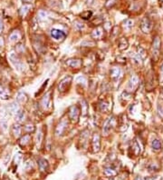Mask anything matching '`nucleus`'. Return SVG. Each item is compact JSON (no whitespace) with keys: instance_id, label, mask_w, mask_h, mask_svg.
<instances>
[{"instance_id":"nucleus-1","label":"nucleus","mask_w":163,"mask_h":180,"mask_svg":"<svg viewBox=\"0 0 163 180\" xmlns=\"http://www.w3.org/2000/svg\"><path fill=\"white\" fill-rule=\"evenodd\" d=\"M161 41L159 36H156L152 42V58L155 62H158L161 57Z\"/></svg>"},{"instance_id":"nucleus-2","label":"nucleus","mask_w":163,"mask_h":180,"mask_svg":"<svg viewBox=\"0 0 163 180\" xmlns=\"http://www.w3.org/2000/svg\"><path fill=\"white\" fill-rule=\"evenodd\" d=\"M80 115H81V110H80L78 106L74 105V106H71L69 107L68 117H69V119L71 120L73 123H77L79 121Z\"/></svg>"},{"instance_id":"nucleus-3","label":"nucleus","mask_w":163,"mask_h":180,"mask_svg":"<svg viewBox=\"0 0 163 180\" xmlns=\"http://www.w3.org/2000/svg\"><path fill=\"white\" fill-rule=\"evenodd\" d=\"M72 81H73V78L71 76H67V77L63 78L58 84V91L60 93L66 92L68 90V88L70 87Z\"/></svg>"},{"instance_id":"nucleus-4","label":"nucleus","mask_w":163,"mask_h":180,"mask_svg":"<svg viewBox=\"0 0 163 180\" xmlns=\"http://www.w3.org/2000/svg\"><path fill=\"white\" fill-rule=\"evenodd\" d=\"M40 105L44 111L52 108V91H49L44 95V97L41 100Z\"/></svg>"},{"instance_id":"nucleus-5","label":"nucleus","mask_w":163,"mask_h":180,"mask_svg":"<svg viewBox=\"0 0 163 180\" xmlns=\"http://www.w3.org/2000/svg\"><path fill=\"white\" fill-rule=\"evenodd\" d=\"M9 59L14 64V66L19 70V71H24L25 70V65L21 62L20 58L17 55V53L11 52L9 54Z\"/></svg>"},{"instance_id":"nucleus-6","label":"nucleus","mask_w":163,"mask_h":180,"mask_svg":"<svg viewBox=\"0 0 163 180\" xmlns=\"http://www.w3.org/2000/svg\"><path fill=\"white\" fill-rule=\"evenodd\" d=\"M92 147L93 153H98L101 149V138L98 133H94L92 138Z\"/></svg>"},{"instance_id":"nucleus-7","label":"nucleus","mask_w":163,"mask_h":180,"mask_svg":"<svg viewBox=\"0 0 163 180\" xmlns=\"http://www.w3.org/2000/svg\"><path fill=\"white\" fill-rule=\"evenodd\" d=\"M114 123H115V118L114 117L109 118L104 122L103 127H102V132H103L104 135H108L111 132V130L112 129V127L114 126Z\"/></svg>"},{"instance_id":"nucleus-8","label":"nucleus","mask_w":163,"mask_h":180,"mask_svg":"<svg viewBox=\"0 0 163 180\" xmlns=\"http://www.w3.org/2000/svg\"><path fill=\"white\" fill-rule=\"evenodd\" d=\"M104 33H105V30H104L103 26H98L93 30L91 37L93 40H101L104 37Z\"/></svg>"},{"instance_id":"nucleus-9","label":"nucleus","mask_w":163,"mask_h":180,"mask_svg":"<svg viewBox=\"0 0 163 180\" xmlns=\"http://www.w3.org/2000/svg\"><path fill=\"white\" fill-rule=\"evenodd\" d=\"M65 65L71 68H75L78 69L80 68L82 65V60L80 58H69L65 61Z\"/></svg>"},{"instance_id":"nucleus-10","label":"nucleus","mask_w":163,"mask_h":180,"mask_svg":"<svg viewBox=\"0 0 163 180\" xmlns=\"http://www.w3.org/2000/svg\"><path fill=\"white\" fill-rule=\"evenodd\" d=\"M152 28V23L151 21L148 18H144L142 20V23H141V29L143 33L147 34V33H150V30Z\"/></svg>"},{"instance_id":"nucleus-11","label":"nucleus","mask_w":163,"mask_h":180,"mask_svg":"<svg viewBox=\"0 0 163 180\" xmlns=\"http://www.w3.org/2000/svg\"><path fill=\"white\" fill-rule=\"evenodd\" d=\"M51 37L54 39L57 40V41H63V39H65L66 35L63 31L56 29V28H54V29L51 30Z\"/></svg>"},{"instance_id":"nucleus-12","label":"nucleus","mask_w":163,"mask_h":180,"mask_svg":"<svg viewBox=\"0 0 163 180\" xmlns=\"http://www.w3.org/2000/svg\"><path fill=\"white\" fill-rule=\"evenodd\" d=\"M67 121L65 119H63L57 125V126H56V128H55V136H57V137H61L62 135L64 133V131H65V129L67 128Z\"/></svg>"},{"instance_id":"nucleus-13","label":"nucleus","mask_w":163,"mask_h":180,"mask_svg":"<svg viewBox=\"0 0 163 180\" xmlns=\"http://www.w3.org/2000/svg\"><path fill=\"white\" fill-rule=\"evenodd\" d=\"M110 76H111V78L112 80H114V81L119 79L120 77L122 76V69H121V67H119V66L112 67L111 70H110Z\"/></svg>"},{"instance_id":"nucleus-14","label":"nucleus","mask_w":163,"mask_h":180,"mask_svg":"<svg viewBox=\"0 0 163 180\" xmlns=\"http://www.w3.org/2000/svg\"><path fill=\"white\" fill-rule=\"evenodd\" d=\"M34 48L39 54H44L45 52V46L43 43V41H41L39 38L34 40Z\"/></svg>"},{"instance_id":"nucleus-15","label":"nucleus","mask_w":163,"mask_h":180,"mask_svg":"<svg viewBox=\"0 0 163 180\" xmlns=\"http://www.w3.org/2000/svg\"><path fill=\"white\" fill-rule=\"evenodd\" d=\"M139 84H140V78H139V77L137 75L131 76V78H130V81H129V84H128V90L129 89L132 90V89L136 88L139 86Z\"/></svg>"},{"instance_id":"nucleus-16","label":"nucleus","mask_w":163,"mask_h":180,"mask_svg":"<svg viewBox=\"0 0 163 180\" xmlns=\"http://www.w3.org/2000/svg\"><path fill=\"white\" fill-rule=\"evenodd\" d=\"M131 151H132V153L135 155V156H139L141 153H142V148H141V145H140V143L137 141L136 139L133 140V142H132V144H131Z\"/></svg>"},{"instance_id":"nucleus-17","label":"nucleus","mask_w":163,"mask_h":180,"mask_svg":"<svg viewBox=\"0 0 163 180\" xmlns=\"http://www.w3.org/2000/svg\"><path fill=\"white\" fill-rule=\"evenodd\" d=\"M37 163H38V166H39V169H40L41 172L44 173L48 170V167H49V165H48V162L44 158H39L37 160Z\"/></svg>"},{"instance_id":"nucleus-18","label":"nucleus","mask_w":163,"mask_h":180,"mask_svg":"<svg viewBox=\"0 0 163 180\" xmlns=\"http://www.w3.org/2000/svg\"><path fill=\"white\" fill-rule=\"evenodd\" d=\"M151 147L154 151L159 152L162 149L163 143L160 139H154L151 143Z\"/></svg>"},{"instance_id":"nucleus-19","label":"nucleus","mask_w":163,"mask_h":180,"mask_svg":"<svg viewBox=\"0 0 163 180\" xmlns=\"http://www.w3.org/2000/svg\"><path fill=\"white\" fill-rule=\"evenodd\" d=\"M89 111V105L85 99L81 100V114L82 117H86Z\"/></svg>"},{"instance_id":"nucleus-20","label":"nucleus","mask_w":163,"mask_h":180,"mask_svg":"<svg viewBox=\"0 0 163 180\" xmlns=\"http://www.w3.org/2000/svg\"><path fill=\"white\" fill-rule=\"evenodd\" d=\"M31 9H32L31 4H24V6H22V7L19 10V15L21 17H25Z\"/></svg>"},{"instance_id":"nucleus-21","label":"nucleus","mask_w":163,"mask_h":180,"mask_svg":"<svg viewBox=\"0 0 163 180\" xmlns=\"http://www.w3.org/2000/svg\"><path fill=\"white\" fill-rule=\"evenodd\" d=\"M103 173H104V175H105L106 177H109V178H113V177H116V176L118 175V172H117L113 167H111V166L106 167V168L104 169Z\"/></svg>"},{"instance_id":"nucleus-22","label":"nucleus","mask_w":163,"mask_h":180,"mask_svg":"<svg viewBox=\"0 0 163 180\" xmlns=\"http://www.w3.org/2000/svg\"><path fill=\"white\" fill-rule=\"evenodd\" d=\"M32 139V138H31V135H29V134H27V135H25V136H23L22 138L19 140V145H20L21 146H27L29 143H30V141Z\"/></svg>"},{"instance_id":"nucleus-23","label":"nucleus","mask_w":163,"mask_h":180,"mask_svg":"<svg viewBox=\"0 0 163 180\" xmlns=\"http://www.w3.org/2000/svg\"><path fill=\"white\" fill-rule=\"evenodd\" d=\"M12 133H13L15 138H19L21 136V133H22V128H21L20 125H18V124L13 125V126H12Z\"/></svg>"},{"instance_id":"nucleus-24","label":"nucleus","mask_w":163,"mask_h":180,"mask_svg":"<svg viewBox=\"0 0 163 180\" xmlns=\"http://www.w3.org/2000/svg\"><path fill=\"white\" fill-rule=\"evenodd\" d=\"M27 100H28V98H27L25 93H24V92L18 93V95L17 97V101L18 104L24 105V104H25L27 102Z\"/></svg>"},{"instance_id":"nucleus-25","label":"nucleus","mask_w":163,"mask_h":180,"mask_svg":"<svg viewBox=\"0 0 163 180\" xmlns=\"http://www.w3.org/2000/svg\"><path fill=\"white\" fill-rule=\"evenodd\" d=\"M0 98L3 100H7L10 98V93L8 89L4 87L0 88Z\"/></svg>"},{"instance_id":"nucleus-26","label":"nucleus","mask_w":163,"mask_h":180,"mask_svg":"<svg viewBox=\"0 0 163 180\" xmlns=\"http://www.w3.org/2000/svg\"><path fill=\"white\" fill-rule=\"evenodd\" d=\"M20 38L21 34L19 33V31H17V30L13 31V32L10 34V36H9V40H10L11 42H17V41H18Z\"/></svg>"},{"instance_id":"nucleus-27","label":"nucleus","mask_w":163,"mask_h":180,"mask_svg":"<svg viewBox=\"0 0 163 180\" xmlns=\"http://www.w3.org/2000/svg\"><path fill=\"white\" fill-rule=\"evenodd\" d=\"M128 46H129V42L125 38H122L119 40V49L120 50H122V51L125 50L128 48Z\"/></svg>"},{"instance_id":"nucleus-28","label":"nucleus","mask_w":163,"mask_h":180,"mask_svg":"<svg viewBox=\"0 0 163 180\" xmlns=\"http://www.w3.org/2000/svg\"><path fill=\"white\" fill-rule=\"evenodd\" d=\"M8 110L11 114H17V112L19 110V107H18V104L17 102H14L12 104H10L8 106Z\"/></svg>"},{"instance_id":"nucleus-29","label":"nucleus","mask_w":163,"mask_h":180,"mask_svg":"<svg viewBox=\"0 0 163 180\" xmlns=\"http://www.w3.org/2000/svg\"><path fill=\"white\" fill-rule=\"evenodd\" d=\"M25 131L27 132V133H34L36 131V126L34 124L32 123H27L25 125Z\"/></svg>"},{"instance_id":"nucleus-30","label":"nucleus","mask_w":163,"mask_h":180,"mask_svg":"<svg viewBox=\"0 0 163 180\" xmlns=\"http://www.w3.org/2000/svg\"><path fill=\"white\" fill-rule=\"evenodd\" d=\"M16 121L20 123V122H23L24 119H25V112L23 110H18L16 114Z\"/></svg>"},{"instance_id":"nucleus-31","label":"nucleus","mask_w":163,"mask_h":180,"mask_svg":"<svg viewBox=\"0 0 163 180\" xmlns=\"http://www.w3.org/2000/svg\"><path fill=\"white\" fill-rule=\"evenodd\" d=\"M98 108L101 112H106L108 110V103H106L105 101L100 102L98 105Z\"/></svg>"},{"instance_id":"nucleus-32","label":"nucleus","mask_w":163,"mask_h":180,"mask_svg":"<svg viewBox=\"0 0 163 180\" xmlns=\"http://www.w3.org/2000/svg\"><path fill=\"white\" fill-rule=\"evenodd\" d=\"M116 4H117V0H107L104 6L107 9H110V8L113 7Z\"/></svg>"},{"instance_id":"nucleus-33","label":"nucleus","mask_w":163,"mask_h":180,"mask_svg":"<svg viewBox=\"0 0 163 180\" xmlns=\"http://www.w3.org/2000/svg\"><path fill=\"white\" fill-rule=\"evenodd\" d=\"M92 16H93V13H92L91 11H85V12H82L81 14L82 18L86 20L90 19V18H92Z\"/></svg>"},{"instance_id":"nucleus-34","label":"nucleus","mask_w":163,"mask_h":180,"mask_svg":"<svg viewBox=\"0 0 163 180\" xmlns=\"http://www.w3.org/2000/svg\"><path fill=\"white\" fill-rule=\"evenodd\" d=\"M33 166H34V164H33L32 160H27L25 163V167L26 170H31V168H33Z\"/></svg>"},{"instance_id":"nucleus-35","label":"nucleus","mask_w":163,"mask_h":180,"mask_svg":"<svg viewBox=\"0 0 163 180\" xmlns=\"http://www.w3.org/2000/svg\"><path fill=\"white\" fill-rule=\"evenodd\" d=\"M138 54L142 58V60L145 59V58H146V52H145V50L143 49L142 47H138Z\"/></svg>"},{"instance_id":"nucleus-36","label":"nucleus","mask_w":163,"mask_h":180,"mask_svg":"<svg viewBox=\"0 0 163 180\" xmlns=\"http://www.w3.org/2000/svg\"><path fill=\"white\" fill-rule=\"evenodd\" d=\"M38 17H39V18L42 20L46 19V18H47V13H46L45 11H44V10H40V11L38 12Z\"/></svg>"},{"instance_id":"nucleus-37","label":"nucleus","mask_w":163,"mask_h":180,"mask_svg":"<svg viewBox=\"0 0 163 180\" xmlns=\"http://www.w3.org/2000/svg\"><path fill=\"white\" fill-rule=\"evenodd\" d=\"M42 142H43V133H42V131H40L38 133V135L36 136V143L38 146H41Z\"/></svg>"},{"instance_id":"nucleus-38","label":"nucleus","mask_w":163,"mask_h":180,"mask_svg":"<svg viewBox=\"0 0 163 180\" xmlns=\"http://www.w3.org/2000/svg\"><path fill=\"white\" fill-rule=\"evenodd\" d=\"M124 24H125V27H126V28H128V29L131 28V27H132V26H133V22H132V20H131V19L126 20V21L124 22Z\"/></svg>"},{"instance_id":"nucleus-39","label":"nucleus","mask_w":163,"mask_h":180,"mask_svg":"<svg viewBox=\"0 0 163 180\" xmlns=\"http://www.w3.org/2000/svg\"><path fill=\"white\" fill-rule=\"evenodd\" d=\"M76 82L79 83V84H83V85H85V84H86V79H85L84 77L81 76V77H78V78H77Z\"/></svg>"},{"instance_id":"nucleus-40","label":"nucleus","mask_w":163,"mask_h":180,"mask_svg":"<svg viewBox=\"0 0 163 180\" xmlns=\"http://www.w3.org/2000/svg\"><path fill=\"white\" fill-rule=\"evenodd\" d=\"M75 24H77V25H74L75 26V27L77 28V29H79V30H81L82 29L83 27H84V25L81 23L80 21H75Z\"/></svg>"},{"instance_id":"nucleus-41","label":"nucleus","mask_w":163,"mask_h":180,"mask_svg":"<svg viewBox=\"0 0 163 180\" xmlns=\"http://www.w3.org/2000/svg\"><path fill=\"white\" fill-rule=\"evenodd\" d=\"M160 83L163 86V64L161 66V77H160Z\"/></svg>"},{"instance_id":"nucleus-42","label":"nucleus","mask_w":163,"mask_h":180,"mask_svg":"<svg viewBox=\"0 0 163 180\" xmlns=\"http://www.w3.org/2000/svg\"><path fill=\"white\" fill-rule=\"evenodd\" d=\"M3 30H4V24H3V21L1 19V18H0V34L3 32Z\"/></svg>"},{"instance_id":"nucleus-43","label":"nucleus","mask_w":163,"mask_h":180,"mask_svg":"<svg viewBox=\"0 0 163 180\" xmlns=\"http://www.w3.org/2000/svg\"><path fill=\"white\" fill-rule=\"evenodd\" d=\"M22 158V156H21V154H17V155H16V162H18L19 160Z\"/></svg>"},{"instance_id":"nucleus-44","label":"nucleus","mask_w":163,"mask_h":180,"mask_svg":"<svg viewBox=\"0 0 163 180\" xmlns=\"http://www.w3.org/2000/svg\"><path fill=\"white\" fill-rule=\"evenodd\" d=\"M159 113H160V115H161V116L163 118V107L159 106Z\"/></svg>"},{"instance_id":"nucleus-45","label":"nucleus","mask_w":163,"mask_h":180,"mask_svg":"<svg viewBox=\"0 0 163 180\" xmlns=\"http://www.w3.org/2000/svg\"><path fill=\"white\" fill-rule=\"evenodd\" d=\"M22 1H23V3H24V4H28V3H29V2H31L32 0H22Z\"/></svg>"},{"instance_id":"nucleus-46","label":"nucleus","mask_w":163,"mask_h":180,"mask_svg":"<svg viewBox=\"0 0 163 180\" xmlns=\"http://www.w3.org/2000/svg\"><path fill=\"white\" fill-rule=\"evenodd\" d=\"M135 180H143L142 178H141V177H138V178H136V179Z\"/></svg>"},{"instance_id":"nucleus-47","label":"nucleus","mask_w":163,"mask_h":180,"mask_svg":"<svg viewBox=\"0 0 163 180\" xmlns=\"http://www.w3.org/2000/svg\"><path fill=\"white\" fill-rule=\"evenodd\" d=\"M160 1H161V2H162V3H163V0H160Z\"/></svg>"}]
</instances>
